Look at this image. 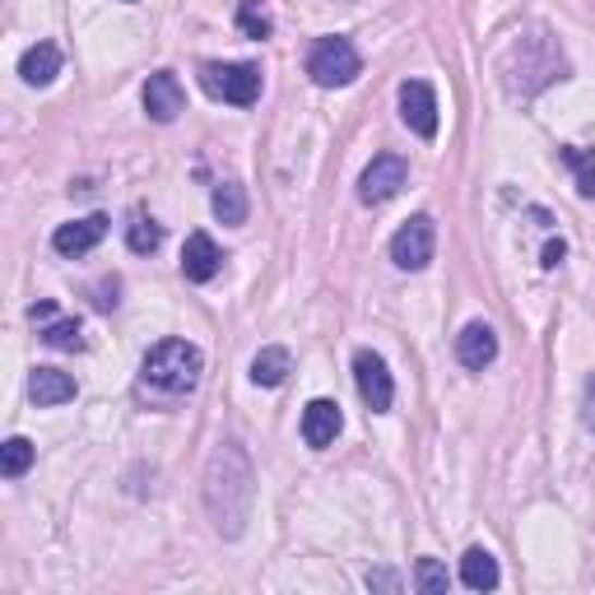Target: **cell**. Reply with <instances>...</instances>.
Instances as JSON below:
<instances>
[{
	"label": "cell",
	"instance_id": "obj_1",
	"mask_svg": "<svg viewBox=\"0 0 595 595\" xmlns=\"http://www.w3.org/2000/svg\"><path fill=\"white\" fill-rule=\"evenodd\" d=\"M201 349L196 344H186V340H163V344H154L149 354H145V381L149 387H159L168 396H182L191 391L201 381Z\"/></svg>",
	"mask_w": 595,
	"mask_h": 595
},
{
	"label": "cell",
	"instance_id": "obj_2",
	"mask_svg": "<svg viewBox=\"0 0 595 595\" xmlns=\"http://www.w3.org/2000/svg\"><path fill=\"white\" fill-rule=\"evenodd\" d=\"M359 51L349 47L344 38H321L317 47H312V57H307V75L321 84V89H344V84H354L359 80Z\"/></svg>",
	"mask_w": 595,
	"mask_h": 595
},
{
	"label": "cell",
	"instance_id": "obj_3",
	"mask_svg": "<svg viewBox=\"0 0 595 595\" xmlns=\"http://www.w3.org/2000/svg\"><path fill=\"white\" fill-rule=\"evenodd\" d=\"M201 84H205L209 98L233 102V108H252L256 94H260V70L256 65H219V61H209L201 70Z\"/></svg>",
	"mask_w": 595,
	"mask_h": 595
},
{
	"label": "cell",
	"instance_id": "obj_4",
	"mask_svg": "<svg viewBox=\"0 0 595 595\" xmlns=\"http://www.w3.org/2000/svg\"><path fill=\"white\" fill-rule=\"evenodd\" d=\"M354 381H359V396L363 405L373 414H387L391 400H396V381H391V367L381 354H373V349H359L354 354Z\"/></svg>",
	"mask_w": 595,
	"mask_h": 595
},
{
	"label": "cell",
	"instance_id": "obj_5",
	"mask_svg": "<svg viewBox=\"0 0 595 595\" xmlns=\"http://www.w3.org/2000/svg\"><path fill=\"white\" fill-rule=\"evenodd\" d=\"M437 252V229L428 215H414L410 223H400V233L391 238V260L400 270H424Z\"/></svg>",
	"mask_w": 595,
	"mask_h": 595
},
{
	"label": "cell",
	"instance_id": "obj_6",
	"mask_svg": "<svg viewBox=\"0 0 595 595\" xmlns=\"http://www.w3.org/2000/svg\"><path fill=\"white\" fill-rule=\"evenodd\" d=\"M405 178H410V168H405L400 154H377V159L363 168V178H359V201L363 205H387L391 196H400Z\"/></svg>",
	"mask_w": 595,
	"mask_h": 595
},
{
	"label": "cell",
	"instance_id": "obj_7",
	"mask_svg": "<svg viewBox=\"0 0 595 595\" xmlns=\"http://www.w3.org/2000/svg\"><path fill=\"white\" fill-rule=\"evenodd\" d=\"M400 117H405V126L414 135L433 139L437 135V94L428 80H405L400 84Z\"/></svg>",
	"mask_w": 595,
	"mask_h": 595
},
{
	"label": "cell",
	"instance_id": "obj_8",
	"mask_svg": "<svg viewBox=\"0 0 595 595\" xmlns=\"http://www.w3.org/2000/svg\"><path fill=\"white\" fill-rule=\"evenodd\" d=\"M182 108H186V94H182L178 75H172V70H159V75H149V84H145V112L168 126V121L182 117Z\"/></svg>",
	"mask_w": 595,
	"mask_h": 595
},
{
	"label": "cell",
	"instance_id": "obj_9",
	"mask_svg": "<svg viewBox=\"0 0 595 595\" xmlns=\"http://www.w3.org/2000/svg\"><path fill=\"white\" fill-rule=\"evenodd\" d=\"M219 266H223L219 242L209 233H191L186 247H182V275L191 279V284H209V279L219 275Z\"/></svg>",
	"mask_w": 595,
	"mask_h": 595
},
{
	"label": "cell",
	"instance_id": "obj_10",
	"mask_svg": "<svg viewBox=\"0 0 595 595\" xmlns=\"http://www.w3.org/2000/svg\"><path fill=\"white\" fill-rule=\"evenodd\" d=\"M102 238H108V219H102V215H89V219L61 223V229L51 233V247H57L61 256H84V252H94Z\"/></svg>",
	"mask_w": 595,
	"mask_h": 595
},
{
	"label": "cell",
	"instance_id": "obj_11",
	"mask_svg": "<svg viewBox=\"0 0 595 595\" xmlns=\"http://www.w3.org/2000/svg\"><path fill=\"white\" fill-rule=\"evenodd\" d=\"M340 428H344V414H340V405L336 400H312V405L303 410V442L307 447H330L340 437Z\"/></svg>",
	"mask_w": 595,
	"mask_h": 595
},
{
	"label": "cell",
	"instance_id": "obj_12",
	"mask_svg": "<svg viewBox=\"0 0 595 595\" xmlns=\"http://www.w3.org/2000/svg\"><path fill=\"white\" fill-rule=\"evenodd\" d=\"M457 359L470 367V373H484V367L498 359V336H494V326L470 321L461 336H457Z\"/></svg>",
	"mask_w": 595,
	"mask_h": 595
},
{
	"label": "cell",
	"instance_id": "obj_13",
	"mask_svg": "<svg viewBox=\"0 0 595 595\" xmlns=\"http://www.w3.org/2000/svg\"><path fill=\"white\" fill-rule=\"evenodd\" d=\"M28 396L38 405H65V400H75V377L61 373V367H33Z\"/></svg>",
	"mask_w": 595,
	"mask_h": 595
},
{
	"label": "cell",
	"instance_id": "obj_14",
	"mask_svg": "<svg viewBox=\"0 0 595 595\" xmlns=\"http://www.w3.org/2000/svg\"><path fill=\"white\" fill-rule=\"evenodd\" d=\"M57 70H61V51L51 47V42L28 47L24 61H20V75H24V84H33V89H42V84L57 80Z\"/></svg>",
	"mask_w": 595,
	"mask_h": 595
},
{
	"label": "cell",
	"instance_id": "obj_15",
	"mask_svg": "<svg viewBox=\"0 0 595 595\" xmlns=\"http://www.w3.org/2000/svg\"><path fill=\"white\" fill-rule=\"evenodd\" d=\"M289 373H293V359H289V349H279V344L260 349L256 363H252V381H256V387H279Z\"/></svg>",
	"mask_w": 595,
	"mask_h": 595
},
{
	"label": "cell",
	"instance_id": "obj_16",
	"mask_svg": "<svg viewBox=\"0 0 595 595\" xmlns=\"http://www.w3.org/2000/svg\"><path fill=\"white\" fill-rule=\"evenodd\" d=\"M461 582L470 591H494L498 586V563H494V554L488 549H470L461 558Z\"/></svg>",
	"mask_w": 595,
	"mask_h": 595
},
{
	"label": "cell",
	"instance_id": "obj_17",
	"mask_svg": "<svg viewBox=\"0 0 595 595\" xmlns=\"http://www.w3.org/2000/svg\"><path fill=\"white\" fill-rule=\"evenodd\" d=\"M33 457H38V447H33L28 437H10V442L0 447V475H5V479H20V475H28Z\"/></svg>",
	"mask_w": 595,
	"mask_h": 595
},
{
	"label": "cell",
	"instance_id": "obj_18",
	"mask_svg": "<svg viewBox=\"0 0 595 595\" xmlns=\"http://www.w3.org/2000/svg\"><path fill=\"white\" fill-rule=\"evenodd\" d=\"M215 215H219V223H247V191L238 182H223L215 191Z\"/></svg>",
	"mask_w": 595,
	"mask_h": 595
},
{
	"label": "cell",
	"instance_id": "obj_19",
	"mask_svg": "<svg viewBox=\"0 0 595 595\" xmlns=\"http://www.w3.org/2000/svg\"><path fill=\"white\" fill-rule=\"evenodd\" d=\"M563 163L576 172V191H582V196H595V154L568 145V149H563Z\"/></svg>",
	"mask_w": 595,
	"mask_h": 595
},
{
	"label": "cell",
	"instance_id": "obj_20",
	"mask_svg": "<svg viewBox=\"0 0 595 595\" xmlns=\"http://www.w3.org/2000/svg\"><path fill=\"white\" fill-rule=\"evenodd\" d=\"M238 24L247 38H266L270 33V14H266V0H242V10H238Z\"/></svg>",
	"mask_w": 595,
	"mask_h": 595
},
{
	"label": "cell",
	"instance_id": "obj_21",
	"mask_svg": "<svg viewBox=\"0 0 595 595\" xmlns=\"http://www.w3.org/2000/svg\"><path fill=\"white\" fill-rule=\"evenodd\" d=\"M42 340L51 344V349H84V336H80V321H47V330H42Z\"/></svg>",
	"mask_w": 595,
	"mask_h": 595
},
{
	"label": "cell",
	"instance_id": "obj_22",
	"mask_svg": "<svg viewBox=\"0 0 595 595\" xmlns=\"http://www.w3.org/2000/svg\"><path fill=\"white\" fill-rule=\"evenodd\" d=\"M126 242H131V252L145 256V252H154V247L163 242V229H159L154 219H135V223H131V233H126Z\"/></svg>",
	"mask_w": 595,
	"mask_h": 595
},
{
	"label": "cell",
	"instance_id": "obj_23",
	"mask_svg": "<svg viewBox=\"0 0 595 595\" xmlns=\"http://www.w3.org/2000/svg\"><path fill=\"white\" fill-rule=\"evenodd\" d=\"M414 586H418V591H428V595L447 591V568L437 563V558H418V568H414Z\"/></svg>",
	"mask_w": 595,
	"mask_h": 595
},
{
	"label": "cell",
	"instance_id": "obj_24",
	"mask_svg": "<svg viewBox=\"0 0 595 595\" xmlns=\"http://www.w3.org/2000/svg\"><path fill=\"white\" fill-rule=\"evenodd\" d=\"M367 586H381V591H396L400 582H396V576H391V572H367Z\"/></svg>",
	"mask_w": 595,
	"mask_h": 595
},
{
	"label": "cell",
	"instance_id": "obj_25",
	"mask_svg": "<svg viewBox=\"0 0 595 595\" xmlns=\"http://www.w3.org/2000/svg\"><path fill=\"white\" fill-rule=\"evenodd\" d=\"M28 317H33V321H51V317H57V303H38V307L28 312Z\"/></svg>",
	"mask_w": 595,
	"mask_h": 595
},
{
	"label": "cell",
	"instance_id": "obj_26",
	"mask_svg": "<svg viewBox=\"0 0 595 595\" xmlns=\"http://www.w3.org/2000/svg\"><path fill=\"white\" fill-rule=\"evenodd\" d=\"M558 260H563V242H549V247H545V266L554 270V266H558Z\"/></svg>",
	"mask_w": 595,
	"mask_h": 595
}]
</instances>
